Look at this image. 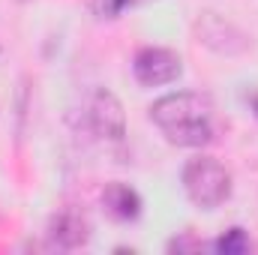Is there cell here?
Returning a JSON list of instances; mask_svg holds the SVG:
<instances>
[{"label":"cell","mask_w":258,"mask_h":255,"mask_svg":"<svg viewBox=\"0 0 258 255\" xmlns=\"http://www.w3.org/2000/svg\"><path fill=\"white\" fill-rule=\"evenodd\" d=\"M150 120L177 147H204L213 141V102L195 90L156 99L150 105Z\"/></svg>","instance_id":"cell-1"},{"label":"cell","mask_w":258,"mask_h":255,"mask_svg":"<svg viewBox=\"0 0 258 255\" xmlns=\"http://www.w3.org/2000/svg\"><path fill=\"white\" fill-rule=\"evenodd\" d=\"M183 189L195 207L216 210L231 198V171L213 156H195L183 165Z\"/></svg>","instance_id":"cell-2"},{"label":"cell","mask_w":258,"mask_h":255,"mask_svg":"<svg viewBox=\"0 0 258 255\" xmlns=\"http://www.w3.org/2000/svg\"><path fill=\"white\" fill-rule=\"evenodd\" d=\"M183 72V60L177 51L171 48H159V45H147L135 54L132 60V75L138 84L144 87H162V84H171L177 81Z\"/></svg>","instance_id":"cell-3"},{"label":"cell","mask_w":258,"mask_h":255,"mask_svg":"<svg viewBox=\"0 0 258 255\" xmlns=\"http://www.w3.org/2000/svg\"><path fill=\"white\" fill-rule=\"evenodd\" d=\"M195 36L204 48H210L213 54H225V57L243 54L249 48V36L240 27H234L231 21L219 18L216 12H204L195 21Z\"/></svg>","instance_id":"cell-4"},{"label":"cell","mask_w":258,"mask_h":255,"mask_svg":"<svg viewBox=\"0 0 258 255\" xmlns=\"http://www.w3.org/2000/svg\"><path fill=\"white\" fill-rule=\"evenodd\" d=\"M87 117H90V126H93V132L99 138H105V141H123V135H126V114H123L120 99L111 90H96L93 93Z\"/></svg>","instance_id":"cell-5"},{"label":"cell","mask_w":258,"mask_h":255,"mask_svg":"<svg viewBox=\"0 0 258 255\" xmlns=\"http://www.w3.org/2000/svg\"><path fill=\"white\" fill-rule=\"evenodd\" d=\"M90 240V222L81 210L63 207L48 219V243L57 249H81Z\"/></svg>","instance_id":"cell-6"},{"label":"cell","mask_w":258,"mask_h":255,"mask_svg":"<svg viewBox=\"0 0 258 255\" xmlns=\"http://www.w3.org/2000/svg\"><path fill=\"white\" fill-rule=\"evenodd\" d=\"M102 207L117 222H132V219L141 216V198L126 183H108L102 189Z\"/></svg>","instance_id":"cell-7"},{"label":"cell","mask_w":258,"mask_h":255,"mask_svg":"<svg viewBox=\"0 0 258 255\" xmlns=\"http://www.w3.org/2000/svg\"><path fill=\"white\" fill-rule=\"evenodd\" d=\"M249 237H246V231L243 228H228L216 243H213V249L219 255H243V252H249Z\"/></svg>","instance_id":"cell-8"},{"label":"cell","mask_w":258,"mask_h":255,"mask_svg":"<svg viewBox=\"0 0 258 255\" xmlns=\"http://www.w3.org/2000/svg\"><path fill=\"white\" fill-rule=\"evenodd\" d=\"M198 249H204V243L195 240L192 234H180L168 243V252H198Z\"/></svg>","instance_id":"cell-9"},{"label":"cell","mask_w":258,"mask_h":255,"mask_svg":"<svg viewBox=\"0 0 258 255\" xmlns=\"http://www.w3.org/2000/svg\"><path fill=\"white\" fill-rule=\"evenodd\" d=\"M129 0H96V15L99 18H114Z\"/></svg>","instance_id":"cell-10"}]
</instances>
